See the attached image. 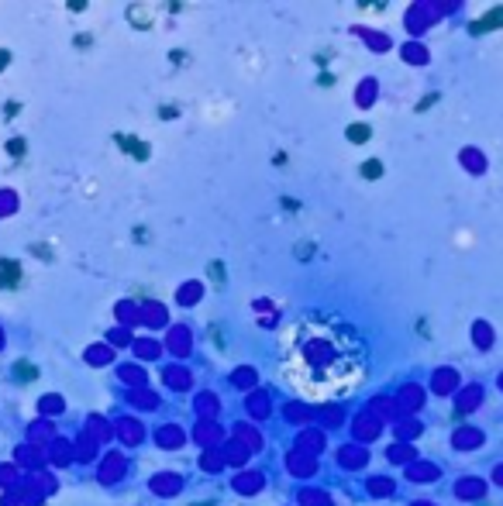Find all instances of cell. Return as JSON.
Returning <instances> with one entry per match:
<instances>
[{"mask_svg":"<svg viewBox=\"0 0 503 506\" xmlns=\"http://www.w3.org/2000/svg\"><path fill=\"white\" fill-rule=\"evenodd\" d=\"M289 382L310 396V400H328L345 389H352L362 375V352L348 338L345 327L338 324H307L303 338L293 345L286 361Z\"/></svg>","mask_w":503,"mask_h":506,"instance_id":"1","label":"cell"}]
</instances>
